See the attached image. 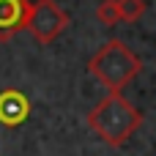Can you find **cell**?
Returning a JSON list of instances; mask_svg holds the SVG:
<instances>
[{"mask_svg":"<svg viewBox=\"0 0 156 156\" xmlns=\"http://www.w3.org/2000/svg\"><path fill=\"white\" fill-rule=\"evenodd\" d=\"M85 121H88L90 132H96L107 145L121 148L143 126V110L134 107L129 99H123V93H107L88 112Z\"/></svg>","mask_w":156,"mask_h":156,"instance_id":"cell-1","label":"cell"},{"mask_svg":"<svg viewBox=\"0 0 156 156\" xmlns=\"http://www.w3.org/2000/svg\"><path fill=\"white\" fill-rule=\"evenodd\" d=\"M88 71L110 90V93H121L140 71H143V58L134 55L121 38H110L104 41L96 55L88 60Z\"/></svg>","mask_w":156,"mask_h":156,"instance_id":"cell-2","label":"cell"},{"mask_svg":"<svg viewBox=\"0 0 156 156\" xmlns=\"http://www.w3.org/2000/svg\"><path fill=\"white\" fill-rule=\"evenodd\" d=\"M69 14L55 3V0H33L27 8V22L25 27L36 36L41 44H52L66 27H69Z\"/></svg>","mask_w":156,"mask_h":156,"instance_id":"cell-3","label":"cell"},{"mask_svg":"<svg viewBox=\"0 0 156 156\" xmlns=\"http://www.w3.org/2000/svg\"><path fill=\"white\" fill-rule=\"evenodd\" d=\"M148 3L145 0H101L96 8V16L104 27L123 25V22H137L145 14Z\"/></svg>","mask_w":156,"mask_h":156,"instance_id":"cell-4","label":"cell"},{"mask_svg":"<svg viewBox=\"0 0 156 156\" xmlns=\"http://www.w3.org/2000/svg\"><path fill=\"white\" fill-rule=\"evenodd\" d=\"M30 0H0V41L14 38L19 30H25Z\"/></svg>","mask_w":156,"mask_h":156,"instance_id":"cell-6","label":"cell"},{"mask_svg":"<svg viewBox=\"0 0 156 156\" xmlns=\"http://www.w3.org/2000/svg\"><path fill=\"white\" fill-rule=\"evenodd\" d=\"M27 118H30V99L16 88L0 90V123L3 126H22Z\"/></svg>","mask_w":156,"mask_h":156,"instance_id":"cell-5","label":"cell"}]
</instances>
